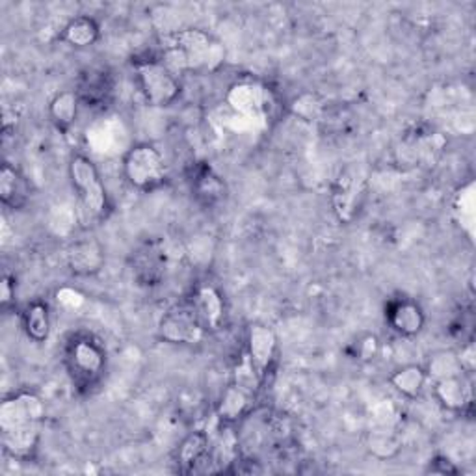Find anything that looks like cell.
I'll list each match as a JSON object with an SVG mask.
<instances>
[{
  "label": "cell",
  "mask_w": 476,
  "mask_h": 476,
  "mask_svg": "<svg viewBox=\"0 0 476 476\" xmlns=\"http://www.w3.org/2000/svg\"><path fill=\"white\" fill-rule=\"evenodd\" d=\"M322 103L316 96H302V97H298L292 105V112L298 115V117H302L306 119V122H316V119L322 115Z\"/></svg>",
  "instance_id": "obj_27"
},
{
  "label": "cell",
  "mask_w": 476,
  "mask_h": 476,
  "mask_svg": "<svg viewBox=\"0 0 476 476\" xmlns=\"http://www.w3.org/2000/svg\"><path fill=\"white\" fill-rule=\"evenodd\" d=\"M367 449L372 456H376L380 460H389L400 453L402 441L395 430L387 428V426H380V428H374L369 432Z\"/></svg>",
  "instance_id": "obj_22"
},
{
  "label": "cell",
  "mask_w": 476,
  "mask_h": 476,
  "mask_svg": "<svg viewBox=\"0 0 476 476\" xmlns=\"http://www.w3.org/2000/svg\"><path fill=\"white\" fill-rule=\"evenodd\" d=\"M162 47V64L175 75L215 71L225 60L224 45L197 28H183L166 34Z\"/></svg>",
  "instance_id": "obj_2"
},
{
  "label": "cell",
  "mask_w": 476,
  "mask_h": 476,
  "mask_svg": "<svg viewBox=\"0 0 476 476\" xmlns=\"http://www.w3.org/2000/svg\"><path fill=\"white\" fill-rule=\"evenodd\" d=\"M378 350H380V343L374 335H367L365 339L357 343V357H360V360H365V362L374 360Z\"/></svg>",
  "instance_id": "obj_29"
},
{
  "label": "cell",
  "mask_w": 476,
  "mask_h": 476,
  "mask_svg": "<svg viewBox=\"0 0 476 476\" xmlns=\"http://www.w3.org/2000/svg\"><path fill=\"white\" fill-rule=\"evenodd\" d=\"M278 352V337L272 327L264 324H253L248 332L246 357L259 380V385L264 381L268 371H270Z\"/></svg>",
  "instance_id": "obj_8"
},
{
  "label": "cell",
  "mask_w": 476,
  "mask_h": 476,
  "mask_svg": "<svg viewBox=\"0 0 476 476\" xmlns=\"http://www.w3.org/2000/svg\"><path fill=\"white\" fill-rule=\"evenodd\" d=\"M428 374V380L432 378L434 381L437 380H444V378H454V376H462V365H460V357L456 352L451 350H443L437 352L430 357L428 367L425 369Z\"/></svg>",
  "instance_id": "obj_26"
},
{
  "label": "cell",
  "mask_w": 476,
  "mask_h": 476,
  "mask_svg": "<svg viewBox=\"0 0 476 476\" xmlns=\"http://www.w3.org/2000/svg\"><path fill=\"white\" fill-rule=\"evenodd\" d=\"M45 419V404L34 393H17L0 406V437L6 454L26 460L34 454Z\"/></svg>",
  "instance_id": "obj_1"
},
{
  "label": "cell",
  "mask_w": 476,
  "mask_h": 476,
  "mask_svg": "<svg viewBox=\"0 0 476 476\" xmlns=\"http://www.w3.org/2000/svg\"><path fill=\"white\" fill-rule=\"evenodd\" d=\"M385 320L400 337L419 335L426 322L421 306L409 300V298H400V300H395L387 306Z\"/></svg>",
  "instance_id": "obj_9"
},
{
  "label": "cell",
  "mask_w": 476,
  "mask_h": 476,
  "mask_svg": "<svg viewBox=\"0 0 476 476\" xmlns=\"http://www.w3.org/2000/svg\"><path fill=\"white\" fill-rule=\"evenodd\" d=\"M389 381L402 397L416 398L425 391L428 374L421 365H404L391 374Z\"/></svg>",
  "instance_id": "obj_20"
},
{
  "label": "cell",
  "mask_w": 476,
  "mask_h": 476,
  "mask_svg": "<svg viewBox=\"0 0 476 476\" xmlns=\"http://www.w3.org/2000/svg\"><path fill=\"white\" fill-rule=\"evenodd\" d=\"M136 80L143 99L151 106H169L181 96L177 75L155 60L136 64Z\"/></svg>",
  "instance_id": "obj_5"
},
{
  "label": "cell",
  "mask_w": 476,
  "mask_h": 476,
  "mask_svg": "<svg viewBox=\"0 0 476 476\" xmlns=\"http://www.w3.org/2000/svg\"><path fill=\"white\" fill-rule=\"evenodd\" d=\"M458 357H460V365H462L463 374H471L474 371V344L467 343L458 353Z\"/></svg>",
  "instance_id": "obj_30"
},
{
  "label": "cell",
  "mask_w": 476,
  "mask_h": 476,
  "mask_svg": "<svg viewBox=\"0 0 476 476\" xmlns=\"http://www.w3.org/2000/svg\"><path fill=\"white\" fill-rule=\"evenodd\" d=\"M68 264L78 276H89L99 272L105 264V253L94 241L75 243L68 250Z\"/></svg>",
  "instance_id": "obj_13"
},
{
  "label": "cell",
  "mask_w": 476,
  "mask_h": 476,
  "mask_svg": "<svg viewBox=\"0 0 476 476\" xmlns=\"http://www.w3.org/2000/svg\"><path fill=\"white\" fill-rule=\"evenodd\" d=\"M110 92H112V86L108 82V77L105 73L92 71V73H87V77L84 78V82H82L77 96H78L80 101L96 106V105L106 103Z\"/></svg>",
  "instance_id": "obj_25"
},
{
  "label": "cell",
  "mask_w": 476,
  "mask_h": 476,
  "mask_svg": "<svg viewBox=\"0 0 476 476\" xmlns=\"http://www.w3.org/2000/svg\"><path fill=\"white\" fill-rule=\"evenodd\" d=\"M208 456H211V439L205 432L190 434L178 446V463L187 472L197 471V467L205 463Z\"/></svg>",
  "instance_id": "obj_17"
},
{
  "label": "cell",
  "mask_w": 476,
  "mask_h": 476,
  "mask_svg": "<svg viewBox=\"0 0 476 476\" xmlns=\"http://www.w3.org/2000/svg\"><path fill=\"white\" fill-rule=\"evenodd\" d=\"M134 279L143 287H157L166 276V253L157 244H147L133 257Z\"/></svg>",
  "instance_id": "obj_10"
},
{
  "label": "cell",
  "mask_w": 476,
  "mask_h": 476,
  "mask_svg": "<svg viewBox=\"0 0 476 476\" xmlns=\"http://www.w3.org/2000/svg\"><path fill=\"white\" fill-rule=\"evenodd\" d=\"M30 197L26 178L10 164L0 169V199L5 206L23 208Z\"/></svg>",
  "instance_id": "obj_16"
},
{
  "label": "cell",
  "mask_w": 476,
  "mask_h": 476,
  "mask_svg": "<svg viewBox=\"0 0 476 476\" xmlns=\"http://www.w3.org/2000/svg\"><path fill=\"white\" fill-rule=\"evenodd\" d=\"M250 406V391L241 383H231L222 395L218 406V419L224 423H236Z\"/></svg>",
  "instance_id": "obj_19"
},
{
  "label": "cell",
  "mask_w": 476,
  "mask_h": 476,
  "mask_svg": "<svg viewBox=\"0 0 476 476\" xmlns=\"http://www.w3.org/2000/svg\"><path fill=\"white\" fill-rule=\"evenodd\" d=\"M56 300L60 306H64L66 309H78L84 306L86 296L73 287H64L56 292Z\"/></svg>",
  "instance_id": "obj_28"
},
{
  "label": "cell",
  "mask_w": 476,
  "mask_h": 476,
  "mask_svg": "<svg viewBox=\"0 0 476 476\" xmlns=\"http://www.w3.org/2000/svg\"><path fill=\"white\" fill-rule=\"evenodd\" d=\"M159 335L171 344H199L206 335V327L203 325L194 302L177 304L162 315Z\"/></svg>",
  "instance_id": "obj_6"
},
{
  "label": "cell",
  "mask_w": 476,
  "mask_h": 476,
  "mask_svg": "<svg viewBox=\"0 0 476 476\" xmlns=\"http://www.w3.org/2000/svg\"><path fill=\"white\" fill-rule=\"evenodd\" d=\"M15 298V283L12 279V276H5L3 279V298H0V304H3V307L6 309L12 300Z\"/></svg>",
  "instance_id": "obj_31"
},
{
  "label": "cell",
  "mask_w": 476,
  "mask_h": 476,
  "mask_svg": "<svg viewBox=\"0 0 476 476\" xmlns=\"http://www.w3.org/2000/svg\"><path fill=\"white\" fill-rule=\"evenodd\" d=\"M434 395L437 402L449 411H463L471 404V389L463 374L437 380L434 385Z\"/></svg>",
  "instance_id": "obj_14"
},
{
  "label": "cell",
  "mask_w": 476,
  "mask_h": 476,
  "mask_svg": "<svg viewBox=\"0 0 476 476\" xmlns=\"http://www.w3.org/2000/svg\"><path fill=\"white\" fill-rule=\"evenodd\" d=\"M64 40L78 49L92 47L99 40V24L87 15L75 17L64 28Z\"/></svg>",
  "instance_id": "obj_23"
},
{
  "label": "cell",
  "mask_w": 476,
  "mask_h": 476,
  "mask_svg": "<svg viewBox=\"0 0 476 476\" xmlns=\"http://www.w3.org/2000/svg\"><path fill=\"white\" fill-rule=\"evenodd\" d=\"M24 332L28 339L36 343H43L49 339L50 334V316L49 307L41 302L30 304L24 313Z\"/></svg>",
  "instance_id": "obj_24"
},
{
  "label": "cell",
  "mask_w": 476,
  "mask_h": 476,
  "mask_svg": "<svg viewBox=\"0 0 476 476\" xmlns=\"http://www.w3.org/2000/svg\"><path fill=\"white\" fill-rule=\"evenodd\" d=\"M229 106L241 115H261L268 105V94L264 86L255 82H238L227 92Z\"/></svg>",
  "instance_id": "obj_11"
},
{
  "label": "cell",
  "mask_w": 476,
  "mask_h": 476,
  "mask_svg": "<svg viewBox=\"0 0 476 476\" xmlns=\"http://www.w3.org/2000/svg\"><path fill=\"white\" fill-rule=\"evenodd\" d=\"M363 188V178L346 171L339 177V181L335 185V192H334V206H335V213L343 222L352 220L353 215V208L357 203V197H360V192Z\"/></svg>",
  "instance_id": "obj_15"
},
{
  "label": "cell",
  "mask_w": 476,
  "mask_h": 476,
  "mask_svg": "<svg viewBox=\"0 0 476 476\" xmlns=\"http://www.w3.org/2000/svg\"><path fill=\"white\" fill-rule=\"evenodd\" d=\"M69 371L80 383H92L105 369V352L89 337H78L68 350Z\"/></svg>",
  "instance_id": "obj_7"
},
{
  "label": "cell",
  "mask_w": 476,
  "mask_h": 476,
  "mask_svg": "<svg viewBox=\"0 0 476 476\" xmlns=\"http://www.w3.org/2000/svg\"><path fill=\"white\" fill-rule=\"evenodd\" d=\"M78 103L80 99L77 92H71V89H64V92H60L52 97L49 105V114L58 131L68 133L75 125V119L78 114Z\"/></svg>",
  "instance_id": "obj_18"
},
{
  "label": "cell",
  "mask_w": 476,
  "mask_h": 476,
  "mask_svg": "<svg viewBox=\"0 0 476 476\" xmlns=\"http://www.w3.org/2000/svg\"><path fill=\"white\" fill-rule=\"evenodd\" d=\"M192 188L197 199L208 206L216 205L225 197V185L211 168H201L196 173Z\"/></svg>",
  "instance_id": "obj_21"
},
{
  "label": "cell",
  "mask_w": 476,
  "mask_h": 476,
  "mask_svg": "<svg viewBox=\"0 0 476 476\" xmlns=\"http://www.w3.org/2000/svg\"><path fill=\"white\" fill-rule=\"evenodd\" d=\"M192 302L206 332H216L225 318V304L218 288L213 285H201Z\"/></svg>",
  "instance_id": "obj_12"
},
{
  "label": "cell",
  "mask_w": 476,
  "mask_h": 476,
  "mask_svg": "<svg viewBox=\"0 0 476 476\" xmlns=\"http://www.w3.org/2000/svg\"><path fill=\"white\" fill-rule=\"evenodd\" d=\"M124 173L134 188L151 192L166 181L168 168L162 153L155 145L138 143L124 157Z\"/></svg>",
  "instance_id": "obj_4"
},
{
  "label": "cell",
  "mask_w": 476,
  "mask_h": 476,
  "mask_svg": "<svg viewBox=\"0 0 476 476\" xmlns=\"http://www.w3.org/2000/svg\"><path fill=\"white\" fill-rule=\"evenodd\" d=\"M71 185L77 194V218L92 225L108 215V194L96 164L84 155H75L69 162Z\"/></svg>",
  "instance_id": "obj_3"
}]
</instances>
